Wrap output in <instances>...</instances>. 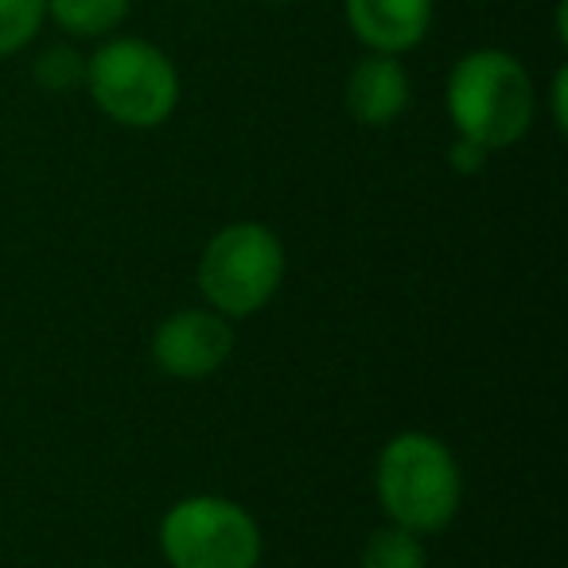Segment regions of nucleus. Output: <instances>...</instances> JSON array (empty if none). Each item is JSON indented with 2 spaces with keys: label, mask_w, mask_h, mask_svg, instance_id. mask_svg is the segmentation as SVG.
Listing matches in <instances>:
<instances>
[{
  "label": "nucleus",
  "mask_w": 568,
  "mask_h": 568,
  "mask_svg": "<svg viewBox=\"0 0 568 568\" xmlns=\"http://www.w3.org/2000/svg\"><path fill=\"white\" fill-rule=\"evenodd\" d=\"M487 156H490V152L483 149V144L467 141V136H456V141H452V149H448V160H452V168H456L459 175L483 172V168H487Z\"/></svg>",
  "instance_id": "nucleus-13"
},
{
  "label": "nucleus",
  "mask_w": 568,
  "mask_h": 568,
  "mask_svg": "<svg viewBox=\"0 0 568 568\" xmlns=\"http://www.w3.org/2000/svg\"><path fill=\"white\" fill-rule=\"evenodd\" d=\"M133 0H48V17L79 40H102L125 24Z\"/></svg>",
  "instance_id": "nucleus-9"
},
{
  "label": "nucleus",
  "mask_w": 568,
  "mask_h": 568,
  "mask_svg": "<svg viewBox=\"0 0 568 568\" xmlns=\"http://www.w3.org/2000/svg\"><path fill=\"white\" fill-rule=\"evenodd\" d=\"M448 118L459 136L487 152L510 149L534 125V82L529 71L498 48L467 51L448 74Z\"/></svg>",
  "instance_id": "nucleus-1"
},
{
  "label": "nucleus",
  "mask_w": 568,
  "mask_h": 568,
  "mask_svg": "<svg viewBox=\"0 0 568 568\" xmlns=\"http://www.w3.org/2000/svg\"><path fill=\"white\" fill-rule=\"evenodd\" d=\"M363 568H428V552L413 529L389 521L366 537Z\"/></svg>",
  "instance_id": "nucleus-10"
},
{
  "label": "nucleus",
  "mask_w": 568,
  "mask_h": 568,
  "mask_svg": "<svg viewBox=\"0 0 568 568\" xmlns=\"http://www.w3.org/2000/svg\"><path fill=\"white\" fill-rule=\"evenodd\" d=\"M284 281V245L261 222H230L206 242L199 288L219 316L242 320L261 312Z\"/></svg>",
  "instance_id": "nucleus-4"
},
{
  "label": "nucleus",
  "mask_w": 568,
  "mask_h": 568,
  "mask_svg": "<svg viewBox=\"0 0 568 568\" xmlns=\"http://www.w3.org/2000/svg\"><path fill=\"white\" fill-rule=\"evenodd\" d=\"M94 105L125 129H156L180 105V74L172 59L149 40L118 36L87 59V82Z\"/></svg>",
  "instance_id": "nucleus-3"
},
{
  "label": "nucleus",
  "mask_w": 568,
  "mask_h": 568,
  "mask_svg": "<svg viewBox=\"0 0 568 568\" xmlns=\"http://www.w3.org/2000/svg\"><path fill=\"white\" fill-rule=\"evenodd\" d=\"M378 498L394 526L417 537L440 534L464 498V475L452 448L428 433H397L378 456Z\"/></svg>",
  "instance_id": "nucleus-2"
},
{
  "label": "nucleus",
  "mask_w": 568,
  "mask_h": 568,
  "mask_svg": "<svg viewBox=\"0 0 568 568\" xmlns=\"http://www.w3.org/2000/svg\"><path fill=\"white\" fill-rule=\"evenodd\" d=\"M48 0H0V59L17 55L40 36Z\"/></svg>",
  "instance_id": "nucleus-11"
},
{
  "label": "nucleus",
  "mask_w": 568,
  "mask_h": 568,
  "mask_svg": "<svg viewBox=\"0 0 568 568\" xmlns=\"http://www.w3.org/2000/svg\"><path fill=\"white\" fill-rule=\"evenodd\" d=\"M268 4H293V0H268Z\"/></svg>",
  "instance_id": "nucleus-15"
},
{
  "label": "nucleus",
  "mask_w": 568,
  "mask_h": 568,
  "mask_svg": "<svg viewBox=\"0 0 568 568\" xmlns=\"http://www.w3.org/2000/svg\"><path fill=\"white\" fill-rule=\"evenodd\" d=\"M405 105H409V74H405L402 59L378 55V51L358 59L347 79L351 118L366 129H386L402 118Z\"/></svg>",
  "instance_id": "nucleus-8"
},
{
  "label": "nucleus",
  "mask_w": 568,
  "mask_h": 568,
  "mask_svg": "<svg viewBox=\"0 0 568 568\" xmlns=\"http://www.w3.org/2000/svg\"><path fill=\"white\" fill-rule=\"evenodd\" d=\"M230 351H234V332L214 308H183L152 335V363L180 382L211 378L219 366H226Z\"/></svg>",
  "instance_id": "nucleus-6"
},
{
  "label": "nucleus",
  "mask_w": 568,
  "mask_h": 568,
  "mask_svg": "<svg viewBox=\"0 0 568 568\" xmlns=\"http://www.w3.org/2000/svg\"><path fill=\"white\" fill-rule=\"evenodd\" d=\"M351 32L378 55H405L433 28V0H343Z\"/></svg>",
  "instance_id": "nucleus-7"
},
{
  "label": "nucleus",
  "mask_w": 568,
  "mask_h": 568,
  "mask_svg": "<svg viewBox=\"0 0 568 568\" xmlns=\"http://www.w3.org/2000/svg\"><path fill=\"white\" fill-rule=\"evenodd\" d=\"M565 87H568V71L560 67L552 74V121H557V129H565Z\"/></svg>",
  "instance_id": "nucleus-14"
},
{
  "label": "nucleus",
  "mask_w": 568,
  "mask_h": 568,
  "mask_svg": "<svg viewBox=\"0 0 568 568\" xmlns=\"http://www.w3.org/2000/svg\"><path fill=\"white\" fill-rule=\"evenodd\" d=\"M32 74L43 90H51V94H67V90H74V87L87 82V59H82L74 48H63V43H59V48H48L40 59H36Z\"/></svg>",
  "instance_id": "nucleus-12"
},
{
  "label": "nucleus",
  "mask_w": 568,
  "mask_h": 568,
  "mask_svg": "<svg viewBox=\"0 0 568 568\" xmlns=\"http://www.w3.org/2000/svg\"><path fill=\"white\" fill-rule=\"evenodd\" d=\"M160 552L172 568H257L261 529L230 498L191 495L160 521Z\"/></svg>",
  "instance_id": "nucleus-5"
}]
</instances>
